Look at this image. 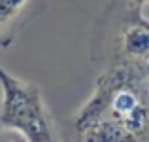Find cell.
Wrapping results in <instances>:
<instances>
[{
  "mask_svg": "<svg viewBox=\"0 0 149 142\" xmlns=\"http://www.w3.org/2000/svg\"><path fill=\"white\" fill-rule=\"evenodd\" d=\"M26 0H0V29L25 6Z\"/></svg>",
  "mask_w": 149,
  "mask_h": 142,
  "instance_id": "obj_5",
  "label": "cell"
},
{
  "mask_svg": "<svg viewBox=\"0 0 149 142\" xmlns=\"http://www.w3.org/2000/svg\"><path fill=\"white\" fill-rule=\"evenodd\" d=\"M123 51L130 57L132 63H147L149 61V21L142 19L138 13L136 23H132L121 38Z\"/></svg>",
  "mask_w": 149,
  "mask_h": 142,
  "instance_id": "obj_4",
  "label": "cell"
},
{
  "mask_svg": "<svg viewBox=\"0 0 149 142\" xmlns=\"http://www.w3.org/2000/svg\"><path fill=\"white\" fill-rule=\"evenodd\" d=\"M81 142H138L140 138L119 120L102 117L81 131Z\"/></svg>",
  "mask_w": 149,
  "mask_h": 142,
  "instance_id": "obj_3",
  "label": "cell"
},
{
  "mask_svg": "<svg viewBox=\"0 0 149 142\" xmlns=\"http://www.w3.org/2000/svg\"><path fill=\"white\" fill-rule=\"evenodd\" d=\"M143 65H146V66H143V70H146V74L149 76V61H147V63H143Z\"/></svg>",
  "mask_w": 149,
  "mask_h": 142,
  "instance_id": "obj_8",
  "label": "cell"
},
{
  "mask_svg": "<svg viewBox=\"0 0 149 142\" xmlns=\"http://www.w3.org/2000/svg\"><path fill=\"white\" fill-rule=\"evenodd\" d=\"M0 142H29L19 131L10 127H0Z\"/></svg>",
  "mask_w": 149,
  "mask_h": 142,
  "instance_id": "obj_6",
  "label": "cell"
},
{
  "mask_svg": "<svg viewBox=\"0 0 149 142\" xmlns=\"http://www.w3.org/2000/svg\"><path fill=\"white\" fill-rule=\"evenodd\" d=\"M130 4H132V8H134V11H136V15L142 11V8L146 6V4H149V0H130Z\"/></svg>",
  "mask_w": 149,
  "mask_h": 142,
  "instance_id": "obj_7",
  "label": "cell"
},
{
  "mask_svg": "<svg viewBox=\"0 0 149 142\" xmlns=\"http://www.w3.org/2000/svg\"><path fill=\"white\" fill-rule=\"evenodd\" d=\"M4 101L0 123L19 131L29 142H55L47 112L36 85L15 78L0 65Z\"/></svg>",
  "mask_w": 149,
  "mask_h": 142,
  "instance_id": "obj_2",
  "label": "cell"
},
{
  "mask_svg": "<svg viewBox=\"0 0 149 142\" xmlns=\"http://www.w3.org/2000/svg\"><path fill=\"white\" fill-rule=\"evenodd\" d=\"M143 74L136 63L106 70L96 80V87L76 117V129L85 131L102 117H113L127 125L136 136L149 129V101L143 87Z\"/></svg>",
  "mask_w": 149,
  "mask_h": 142,
  "instance_id": "obj_1",
  "label": "cell"
}]
</instances>
